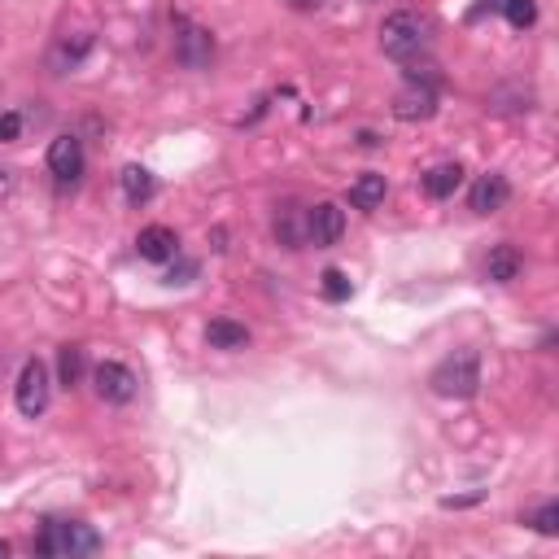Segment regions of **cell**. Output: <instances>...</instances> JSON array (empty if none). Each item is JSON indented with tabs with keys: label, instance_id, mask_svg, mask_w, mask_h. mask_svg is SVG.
<instances>
[{
	"label": "cell",
	"instance_id": "cell-2",
	"mask_svg": "<svg viewBox=\"0 0 559 559\" xmlns=\"http://www.w3.org/2000/svg\"><path fill=\"white\" fill-rule=\"evenodd\" d=\"M380 49L394 62H411L415 53L428 49V22L415 14V9H398L380 22Z\"/></svg>",
	"mask_w": 559,
	"mask_h": 559
},
{
	"label": "cell",
	"instance_id": "cell-14",
	"mask_svg": "<svg viewBox=\"0 0 559 559\" xmlns=\"http://www.w3.org/2000/svg\"><path fill=\"white\" fill-rule=\"evenodd\" d=\"M485 276H490L494 284H507V280H516L520 276V249L516 245H494L490 249V258H485Z\"/></svg>",
	"mask_w": 559,
	"mask_h": 559
},
{
	"label": "cell",
	"instance_id": "cell-1",
	"mask_svg": "<svg viewBox=\"0 0 559 559\" xmlns=\"http://www.w3.org/2000/svg\"><path fill=\"white\" fill-rule=\"evenodd\" d=\"M101 551V533L83 520H49L35 538V555H49V559H79Z\"/></svg>",
	"mask_w": 559,
	"mask_h": 559
},
{
	"label": "cell",
	"instance_id": "cell-19",
	"mask_svg": "<svg viewBox=\"0 0 559 559\" xmlns=\"http://www.w3.org/2000/svg\"><path fill=\"white\" fill-rule=\"evenodd\" d=\"M503 14L516 31H525V27L538 22V5H533V0H503Z\"/></svg>",
	"mask_w": 559,
	"mask_h": 559
},
{
	"label": "cell",
	"instance_id": "cell-24",
	"mask_svg": "<svg viewBox=\"0 0 559 559\" xmlns=\"http://www.w3.org/2000/svg\"><path fill=\"white\" fill-rule=\"evenodd\" d=\"M5 555H9V542H5V538H0V559H5Z\"/></svg>",
	"mask_w": 559,
	"mask_h": 559
},
{
	"label": "cell",
	"instance_id": "cell-13",
	"mask_svg": "<svg viewBox=\"0 0 559 559\" xmlns=\"http://www.w3.org/2000/svg\"><path fill=\"white\" fill-rule=\"evenodd\" d=\"M459 184H463V166H459V162H442V166H433V171L424 175V193L433 197V201L455 197Z\"/></svg>",
	"mask_w": 559,
	"mask_h": 559
},
{
	"label": "cell",
	"instance_id": "cell-4",
	"mask_svg": "<svg viewBox=\"0 0 559 559\" xmlns=\"http://www.w3.org/2000/svg\"><path fill=\"white\" fill-rule=\"evenodd\" d=\"M49 398H53V380H49V367H44L40 359H27L18 372V385H14V402L18 411L27 415V420H35V415L49 411Z\"/></svg>",
	"mask_w": 559,
	"mask_h": 559
},
{
	"label": "cell",
	"instance_id": "cell-16",
	"mask_svg": "<svg viewBox=\"0 0 559 559\" xmlns=\"http://www.w3.org/2000/svg\"><path fill=\"white\" fill-rule=\"evenodd\" d=\"M118 180H123V193H127L132 206H145V201L153 197V175L145 171V166H123Z\"/></svg>",
	"mask_w": 559,
	"mask_h": 559
},
{
	"label": "cell",
	"instance_id": "cell-18",
	"mask_svg": "<svg viewBox=\"0 0 559 559\" xmlns=\"http://www.w3.org/2000/svg\"><path fill=\"white\" fill-rule=\"evenodd\" d=\"M319 289H324L328 302H350V276L341 267H328L324 276H319Z\"/></svg>",
	"mask_w": 559,
	"mask_h": 559
},
{
	"label": "cell",
	"instance_id": "cell-23",
	"mask_svg": "<svg viewBox=\"0 0 559 559\" xmlns=\"http://www.w3.org/2000/svg\"><path fill=\"white\" fill-rule=\"evenodd\" d=\"M289 5H297V9H315L319 0H289Z\"/></svg>",
	"mask_w": 559,
	"mask_h": 559
},
{
	"label": "cell",
	"instance_id": "cell-20",
	"mask_svg": "<svg viewBox=\"0 0 559 559\" xmlns=\"http://www.w3.org/2000/svg\"><path fill=\"white\" fill-rule=\"evenodd\" d=\"M525 525H533L538 533H546V538H555V533H559V503H555V498H551V503H542V507L525 520Z\"/></svg>",
	"mask_w": 559,
	"mask_h": 559
},
{
	"label": "cell",
	"instance_id": "cell-11",
	"mask_svg": "<svg viewBox=\"0 0 559 559\" xmlns=\"http://www.w3.org/2000/svg\"><path fill=\"white\" fill-rule=\"evenodd\" d=\"M433 114H437V97H433V88H420V83H411L394 101V118H402V123H424Z\"/></svg>",
	"mask_w": 559,
	"mask_h": 559
},
{
	"label": "cell",
	"instance_id": "cell-6",
	"mask_svg": "<svg viewBox=\"0 0 559 559\" xmlns=\"http://www.w3.org/2000/svg\"><path fill=\"white\" fill-rule=\"evenodd\" d=\"M346 236V210L337 201H319V206L306 210V241L315 249H328Z\"/></svg>",
	"mask_w": 559,
	"mask_h": 559
},
{
	"label": "cell",
	"instance_id": "cell-7",
	"mask_svg": "<svg viewBox=\"0 0 559 559\" xmlns=\"http://www.w3.org/2000/svg\"><path fill=\"white\" fill-rule=\"evenodd\" d=\"M175 27H180V35H175V57H180L188 70L210 66V57H214L210 31H201V27H193V22H184V18H175Z\"/></svg>",
	"mask_w": 559,
	"mask_h": 559
},
{
	"label": "cell",
	"instance_id": "cell-22",
	"mask_svg": "<svg viewBox=\"0 0 559 559\" xmlns=\"http://www.w3.org/2000/svg\"><path fill=\"white\" fill-rule=\"evenodd\" d=\"M9 188H14V171H5V166H0V197H5Z\"/></svg>",
	"mask_w": 559,
	"mask_h": 559
},
{
	"label": "cell",
	"instance_id": "cell-5",
	"mask_svg": "<svg viewBox=\"0 0 559 559\" xmlns=\"http://www.w3.org/2000/svg\"><path fill=\"white\" fill-rule=\"evenodd\" d=\"M92 385H97V398H101V402H114V407H123V402L136 398L140 380H136V372H132L127 363L105 359L97 372H92Z\"/></svg>",
	"mask_w": 559,
	"mask_h": 559
},
{
	"label": "cell",
	"instance_id": "cell-10",
	"mask_svg": "<svg viewBox=\"0 0 559 559\" xmlns=\"http://www.w3.org/2000/svg\"><path fill=\"white\" fill-rule=\"evenodd\" d=\"M49 171L57 175V184H75L83 175V145L75 136H57L49 145Z\"/></svg>",
	"mask_w": 559,
	"mask_h": 559
},
{
	"label": "cell",
	"instance_id": "cell-21",
	"mask_svg": "<svg viewBox=\"0 0 559 559\" xmlns=\"http://www.w3.org/2000/svg\"><path fill=\"white\" fill-rule=\"evenodd\" d=\"M22 136V114H0V145H14V140Z\"/></svg>",
	"mask_w": 559,
	"mask_h": 559
},
{
	"label": "cell",
	"instance_id": "cell-8",
	"mask_svg": "<svg viewBox=\"0 0 559 559\" xmlns=\"http://www.w3.org/2000/svg\"><path fill=\"white\" fill-rule=\"evenodd\" d=\"M136 254L145 258V263H166V258L180 254V232L166 228V223H149V228H140V236H136Z\"/></svg>",
	"mask_w": 559,
	"mask_h": 559
},
{
	"label": "cell",
	"instance_id": "cell-12",
	"mask_svg": "<svg viewBox=\"0 0 559 559\" xmlns=\"http://www.w3.org/2000/svg\"><path fill=\"white\" fill-rule=\"evenodd\" d=\"M206 341L214 350H245L249 346V328L236 324V319H228V315H219V319H210L206 324Z\"/></svg>",
	"mask_w": 559,
	"mask_h": 559
},
{
	"label": "cell",
	"instance_id": "cell-15",
	"mask_svg": "<svg viewBox=\"0 0 559 559\" xmlns=\"http://www.w3.org/2000/svg\"><path fill=\"white\" fill-rule=\"evenodd\" d=\"M385 193H389L385 175L367 171V175H359V180L350 184V206H359V210H376L380 201H385Z\"/></svg>",
	"mask_w": 559,
	"mask_h": 559
},
{
	"label": "cell",
	"instance_id": "cell-17",
	"mask_svg": "<svg viewBox=\"0 0 559 559\" xmlns=\"http://www.w3.org/2000/svg\"><path fill=\"white\" fill-rule=\"evenodd\" d=\"M83 350L79 346H62L57 350V380H62L66 389H75V385H83Z\"/></svg>",
	"mask_w": 559,
	"mask_h": 559
},
{
	"label": "cell",
	"instance_id": "cell-3",
	"mask_svg": "<svg viewBox=\"0 0 559 559\" xmlns=\"http://www.w3.org/2000/svg\"><path fill=\"white\" fill-rule=\"evenodd\" d=\"M437 398H472L481 385V359L477 350H455L450 359H442L428 376Z\"/></svg>",
	"mask_w": 559,
	"mask_h": 559
},
{
	"label": "cell",
	"instance_id": "cell-9",
	"mask_svg": "<svg viewBox=\"0 0 559 559\" xmlns=\"http://www.w3.org/2000/svg\"><path fill=\"white\" fill-rule=\"evenodd\" d=\"M507 201H511V184H507V175H498V171H485L468 193V206L477 214H498Z\"/></svg>",
	"mask_w": 559,
	"mask_h": 559
}]
</instances>
